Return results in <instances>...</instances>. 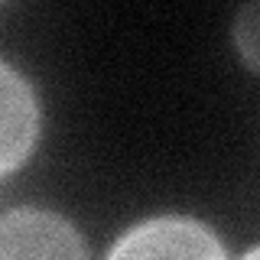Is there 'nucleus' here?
<instances>
[{
    "instance_id": "4",
    "label": "nucleus",
    "mask_w": 260,
    "mask_h": 260,
    "mask_svg": "<svg viewBox=\"0 0 260 260\" xmlns=\"http://www.w3.org/2000/svg\"><path fill=\"white\" fill-rule=\"evenodd\" d=\"M257 257H260V254H257V250H250V254H247V257H244V260H257Z\"/></svg>"
},
{
    "instance_id": "2",
    "label": "nucleus",
    "mask_w": 260,
    "mask_h": 260,
    "mask_svg": "<svg viewBox=\"0 0 260 260\" xmlns=\"http://www.w3.org/2000/svg\"><path fill=\"white\" fill-rule=\"evenodd\" d=\"M0 260H85V244L62 215L16 208L0 215Z\"/></svg>"
},
{
    "instance_id": "1",
    "label": "nucleus",
    "mask_w": 260,
    "mask_h": 260,
    "mask_svg": "<svg viewBox=\"0 0 260 260\" xmlns=\"http://www.w3.org/2000/svg\"><path fill=\"white\" fill-rule=\"evenodd\" d=\"M108 260H224L215 231L195 218L162 215L143 221L111 247Z\"/></svg>"
},
{
    "instance_id": "3",
    "label": "nucleus",
    "mask_w": 260,
    "mask_h": 260,
    "mask_svg": "<svg viewBox=\"0 0 260 260\" xmlns=\"http://www.w3.org/2000/svg\"><path fill=\"white\" fill-rule=\"evenodd\" d=\"M39 137V104L32 85L0 62V176L23 166Z\"/></svg>"
}]
</instances>
